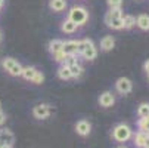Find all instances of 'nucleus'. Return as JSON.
I'll list each match as a JSON object with an SVG mask.
<instances>
[{"mask_svg": "<svg viewBox=\"0 0 149 148\" xmlns=\"http://www.w3.org/2000/svg\"><path fill=\"white\" fill-rule=\"evenodd\" d=\"M67 18H70L72 22L77 24L78 27H84V25H87L90 15H89V11L84 8V6H81V5H74V6H71V8L68 9Z\"/></svg>", "mask_w": 149, "mask_h": 148, "instance_id": "nucleus-1", "label": "nucleus"}, {"mask_svg": "<svg viewBox=\"0 0 149 148\" xmlns=\"http://www.w3.org/2000/svg\"><path fill=\"white\" fill-rule=\"evenodd\" d=\"M97 56V48L92 39H81L78 46V58L84 61H95Z\"/></svg>", "mask_w": 149, "mask_h": 148, "instance_id": "nucleus-2", "label": "nucleus"}, {"mask_svg": "<svg viewBox=\"0 0 149 148\" xmlns=\"http://www.w3.org/2000/svg\"><path fill=\"white\" fill-rule=\"evenodd\" d=\"M2 67L3 70L12 76V77H21V73H22V65H21V62L16 61L15 58L12 56H6L2 59Z\"/></svg>", "mask_w": 149, "mask_h": 148, "instance_id": "nucleus-3", "label": "nucleus"}, {"mask_svg": "<svg viewBox=\"0 0 149 148\" xmlns=\"http://www.w3.org/2000/svg\"><path fill=\"white\" fill-rule=\"evenodd\" d=\"M112 138L118 142H125V141H129L132 138V129L124 123L117 124L114 128V130H112Z\"/></svg>", "mask_w": 149, "mask_h": 148, "instance_id": "nucleus-4", "label": "nucleus"}, {"mask_svg": "<svg viewBox=\"0 0 149 148\" xmlns=\"http://www.w3.org/2000/svg\"><path fill=\"white\" fill-rule=\"evenodd\" d=\"M52 113H53V108L49 104H37L33 107V116L38 120H46Z\"/></svg>", "mask_w": 149, "mask_h": 148, "instance_id": "nucleus-5", "label": "nucleus"}, {"mask_svg": "<svg viewBox=\"0 0 149 148\" xmlns=\"http://www.w3.org/2000/svg\"><path fill=\"white\" fill-rule=\"evenodd\" d=\"M133 89V81L127 77H120L117 81H115V90L121 95H127L130 93Z\"/></svg>", "mask_w": 149, "mask_h": 148, "instance_id": "nucleus-6", "label": "nucleus"}, {"mask_svg": "<svg viewBox=\"0 0 149 148\" xmlns=\"http://www.w3.org/2000/svg\"><path fill=\"white\" fill-rule=\"evenodd\" d=\"M78 46H80V40H65L62 46V52L67 56L78 58Z\"/></svg>", "mask_w": 149, "mask_h": 148, "instance_id": "nucleus-7", "label": "nucleus"}, {"mask_svg": "<svg viewBox=\"0 0 149 148\" xmlns=\"http://www.w3.org/2000/svg\"><path fill=\"white\" fill-rule=\"evenodd\" d=\"M15 144V135L9 129H0V145L3 148H12Z\"/></svg>", "mask_w": 149, "mask_h": 148, "instance_id": "nucleus-8", "label": "nucleus"}, {"mask_svg": "<svg viewBox=\"0 0 149 148\" xmlns=\"http://www.w3.org/2000/svg\"><path fill=\"white\" fill-rule=\"evenodd\" d=\"M97 102H99L100 107H103V108H109V107H112V105L115 104V96H114L112 92L105 90V92H102V93L99 95Z\"/></svg>", "mask_w": 149, "mask_h": 148, "instance_id": "nucleus-9", "label": "nucleus"}, {"mask_svg": "<svg viewBox=\"0 0 149 148\" xmlns=\"http://www.w3.org/2000/svg\"><path fill=\"white\" fill-rule=\"evenodd\" d=\"M75 132L80 135V136H87V135H90V132H92V124H90V121H87V120H78L77 123H75Z\"/></svg>", "mask_w": 149, "mask_h": 148, "instance_id": "nucleus-10", "label": "nucleus"}, {"mask_svg": "<svg viewBox=\"0 0 149 148\" xmlns=\"http://www.w3.org/2000/svg\"><path fill=\"white\" fill-rule=\"evenodd\" d=\"M78 30H80V27L77 24H74L70 18L62 19V22H61V31L63 34H75Z\"/></svg>", "mask_w": 149, "mask_h": 148, "instance_id": "nucleus-11", "label": "nucleus"}, {"mask_svg": "<svg viewBox=\"0 0 149 148\" xmlns=\"http://www.w3.org/2000/svg\"><path fill=\"white\" fill-rule=\"evenodd\" d=\"M68 8L67 0H49V9L55 13H62Z\"/></svg>", "mask_w": 149, "mask_h": 148, "instance_id": "nucleus-12", "label": "nucleus"}, {"mask_svg": "<svg viewBox=\"0 0 149 148\" xmlns=\"http://www.w3.org/2000/svg\"><path fill=\"white\" fill-rule=\"evenodd\" d=\"M99 46H100V49H102L103 52L112 51V49L115 48V39H114V36H105V37H102Z\"/></svg>", "mask_w": 149, "mask_h": 148, "instance_id": "nucleus-13", "label": "nucleus"}, {"mask_svg": "<svg viewBox=\"0 0 149 148\" xmlns=\"http://www.w3.org/2000/svg\"><path fill=\"white\" fill-rule=\"evenodd\" d=\"M38 73V70L33 65H27V67H22V73H21V77H22L24 80L27 81H33L36 74Z\"/></svg>", "mask_w": 149, "mask_h": 148, "instance_id": "nucleus-14", "label": "nucleus"}, {"mask_svg": "<svg viewBox=\"0 0 149 148\" xmlns=\"http://www.w3.org/2000/svg\"><path fill=\"white\" fill-rule=\"evenodd\" d=\"M56 73H58V77H59L61 80H63V81H68V80L72 79L71 71H70V67H68L67 64H61Z\"/></svg>", "mask_w": 149, "mask_h": 148, "instance_id": "nucleus-15", "label": "nucleus"}, {"mask_svg": "<svg viewBox=\"0 0 149 148\" xmlns=\"http://www.w3.org/2000/svg\"><path fill=\"white\" fill-rule=\"evenodd\" d=\"M136 25H137L140 30L148 31V30H149V15H146V13L139 15V16L136 18Z\"/></svg>", "mask_w": 149, "mask_h": 148, "instance_id": "nucleus-16", "label": "nucleus"}, {"mask_svg": "<svg viewBox=\"0 0 149 148\" xmlns=\"http://www.w3.org/2000/svg\"><path fill=\"white\" fill-rule=\"evenodd\" d=\"M62 46H63V40H61V39H53V40L49 41L47 49H49V52H50V55H52V53H56V52L62 51Z\"/></svg>", "mask_w": 149, "mask_h": 148, "instance_id": "nucleus-17", "label": "nucleus"}, {"mask_svg": "<svg viewBox=\"0 0 149 148\" xmlns=\"http://www.w3.org/2000/svg\"><path fill=\"white\" fill-rule=\"evenodd\" d=\"M136 25V16L123 15V30H132Z\"/></svg>", "mask_w": 149, "mask_h": 148, "instance_id": "nucleus-18", "label": "nucleus"}, {"mask_svg": "<svg viewBox=\"0 0 149 148\" xmlns=\"http://www.w3.org/2000/svg\"><path fill=\"white\" fill-rule=\"evenodd\" d=\"M121 16H123V9H109L105 13V24H108L109 21L115 18H121Z\"/></svg>", "mask_w": 149, "mask_h": 148, "instance_id": "nucleus-19", "label": "nucleus"}, {"mask_svg": "<svg viewBox=\"0 0 149 148\" xmlns=\"http://www.w3.org/2000/svg\"><path fill=\"white\" fill-rule=\"evenodd\" d=\"M148 136H149V133H146V132H143V130H139V132L136 133V136H134V145L139 147V148H143V147H145V142H146V139H148Z\"/></svg>", "mask_w": 149, "mask_h": 148, "instance_id": "nucleus-20", "label": "nucleus"}, {"mask_svg": "<svg viewBox=\"0 0 149 148\" xmlns=\"http://www.w3.org/2000/svg\"><path fill=\"white\" fill-rule=\"evenodd\" d=\"M137 116H139L140 119L149 116V104H148V102H143V104L139 105V108H137Z\"/></svg>", "mask_w": 149, "mask_h": 148, "instance_id": "nucleus-21", "label": "nucleus"}, {"mask_svg": "<svg viewBox=\"0 0 149 148\" xmlns=\"http://www.w3.org/2000/svg\"><path fill=\"white\" fill-rule=\"evenodd\" d=\"M106 25H108L109 28H112V30H117V31H118V30H123V16L109 21V22L106 24Z\"/></svg>", "mask_w": 149, "mask_h": 148, "instance_id": "nucleus-22", "label": "nucleus"}, {"mask_svg": "<svg viewBox=\"0 0 149 148\" xmlns=\"http://www.w3.org/2000/svg\"><path fill=\"white\" fill-rule=\"evenodd\" d=\"M52 58H53L55 62H58V64H65V61H67L68 56L63 53L62 51H59V52H56V53H52Z\"/></svg>", "mask_w": 149, "mask_h": 148, "instance_id": "nucleus-23", "label": "nucleus"}, {"mask_svg": "<svg viewBox=\"0 0 149 148\" xmlns=\"http://www.w3.org/2000/svg\"><path fill=\"white\" fill-rule=\"evenodd\" d=\"M137 124H139V129H140V130H143V132L149 133V116H148V117L140 119Z\"/></svg>", "mask_w": 149, "mask_h": 148, "instance_id": "nucleus-24", "label": "nucleus"}, {"mask_svg": "<svg viewBox=\"0 0 149 148\" xmlns=\"http://www.w3.org/2000/svg\"><path fill=\"white\" fill-rule=\"evenodd\" d=\"M109 9H121L123 6V0H106Z\"/></svg>", "mask_w": 149, "mask_h": 148, "instance_id": "nucleus-25", "label": "nucleus"}, {"mask_svg": "<svg viewBox=\"0 0 149 148\" xmlns=\"http://www.w3.org/2000/svg\"><path fill=\"white\" fill-rule=\"evenodd\" d=\"M45 81V74L41 73V71H38L37 74H36V77H34V80L31 81V83H34V84H41Z\"/></svg>", "mask_w": 149, "mask_h": 148, "instance_id": "nucleus-26", "label": "nucleus"}, {"mask_svg": "<svg viewBox=\"0 0 149 148\" xmlns=\"http://www.w3.org/2000/svg\"><path fill=\"white\" fill-rule=\"evenodd\" d=\"M5 121H6V114H5L2 110H0V126H2Z\"/></svg>", "mask_w": 149, "mask_h": 148, "instance_id": "nucleus-27", "label": "nucleus"}, {"mask_svg": "<svg viewBox=\"0 0 149 148\" xmlns=\"http://www.w3.org/2000/svg\"><path fill=\"white\" fill-rule=\"evenodd\" d=\"M143 70H145L146 73H149V59H146V61H145V64H143Z\"/></svg>", "mask_w": 149, "mask_h": 148, "instance_id": "nucleus-28", "label": "nucleus"}, {"mask_svg": "<svg viewBox=\"0 0 149 148\" xmlns=\"http://www.w3.org/2000/svg\"><path fill=\"white\" fill-rule=\"evenodd\" d=\"M3 6H5V0H0V12H2Z\"/></svg>", "mask_w": 149, "mask_h": 148, "instance_id": "nucleus-29", "label": "nucleus"}, {"mask_svg": "<svg viewBox=\"0 0 149 148\" xmlns=\"http://www.w3.org/2000/svg\"><path fill=\"white\" fill-rule=\"evenodd\" d=\"M143 148H149V136H148V139H146V142H145V147Z\"/></svg>", "mask_w": 149, "mask_h": 148, "instance_id": "nucleus-30", "label": "nucleus"}, {"mask_svg": "<svg viewBox=\"0 0 149 148\" xmlns=\"http://www.w3.org/2000/svg\"><path fill=\"white\" fill-rule=\"evenodd\" d=\"M118 148H127V147H118Z\"/></svg>", "mask_w": 149, "mask_h": 148, "instance_id": "nucleus-31", "label": "nucleus"}, {"mask_svg": "<svg viewBox=\"0 0 149 148\" xmlns=\"http://www.w3.org/2000/svg\"><path fill=\"white\" fill-rule=\"evenodd\" d=\"M0 40H2V33H0Z\"/></svg>", "mask_w": 149, "mask_h": 148, "instance_id": "nucleus-32", "label": "nucleus"}, {"mask_svg": "<svg viewBox=\"0 0 149 148\" xmlns=\"http://www.w3.org/2000/svg\"><path fill=\"white\" fill-rule=\"evenodd\" d=\"M148 79H149V73H148Z\"/></svg>", "mask_w": 149, "mask_h": 148, "instance_id": "nucleus-33", "label": "nucleus"}, {"mask_svg": "<svg viewBox=\"0 0 149 148\" xmlns=\"http://www.w3.org/2000/svg\"><path fill=\"white\" fill-rule=\"evenodd\" d=\"M0 107H2V102H0Z\"/></svg>", "mask_w": 149, "mask_h": 148, "instance_id": "nucleus-34", "label": "nucleus"}, {"mask_svg": "<svg viewBox=\"0 0 149 148\" xmlns=\"http://www.w3.org/2000/svg\"><path fill=\"white\" fill-rule=\"evenodd\" d=\"M0 148H3V147H2V145H0Z\"/></svg>", "mask_w": 149, "mask_h": 148, "instance_id": "nucleus-35", "label": "nucleus"}]
</instances>
